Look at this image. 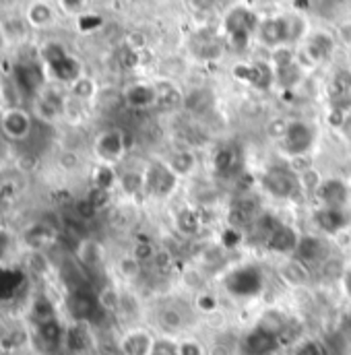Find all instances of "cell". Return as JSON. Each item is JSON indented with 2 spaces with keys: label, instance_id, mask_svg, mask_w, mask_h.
Returning <instances> with one entry per match:
<instances>
[{
  "label": "cell",
  "instance_id": "cell-1",
  "mask_svg": "<svg viewBox=\"0 0 351 355\" xmlns=\"http://www.w3.org/2000/svg\"><path fill=\"white\" fill-rule=\"evenodd\" d=\"M31 128H33V114L25 107L10 105L0 116V132L4 135L6 141L21 143L31 135Z\"/></svg>",
  "mask_w": 351,
  "mask_h": 355
},
{
  "label": "cell",
  "instance_id": "cell-2",
  "mask_svg": "<svg viewBox=\"0 0 351 355\" xmlns=\"http://www.w3.org/2000/svg\"><path fill=\"white\" fill-rule=\"evenodd\" d=\"M264 188L277 198H291L302 190L300 176L287 168H271L264 174Z\"/></svg>",
  "mask_w": 351,
  "mask_h": 355
},
{
  "label": "cell",
  "instance_id": "cell-3",
  "mask_svg": "<svg viewBox=\"0 0 351 355\" xmlns=\"http://www.w3.org/2000/svg\"><path fill=\"white\" fill-rule=\"evenodd\" d=\"M124 137L120 130H105L95 141V153L99 157V164H114L124 155Z\"/></svg>",
  "mask_w": 351,
  "mask_h": 355
},
{
  "label": "cell",
  "instance_id": "cell-4",
  "mask_svg": "<svg viewBox=\"0 0 351 355\" xmlns=\"http://www.w3.org/2000/svg\"><path fill=\"white\" fill-rule=\"evenodd\" d=\"M283 139H285V147L291 153L300 155V153H304V151H308L312 147L314 130L306 122H291V124H287Z\"/></svg>",
  "mask_w": 351,
  "mask_h": 355
},
{
  "label": "cell",
  "instance_id": "cell-5",
  "mask_svg": "<svg viewBox=\"0 0 351 355\" xmlns=\"http://www.w3.org/2000/svg\"><path fill=\"white\" fill-rule=\"evenodd\" d=\"M176 186V172L166 164H153L145 176V188L157 196H166Z\"/></svg>",
  "mask_w": 351,
  "mask_h": 355
},
{
  "label": "cell",
  "instance_id": "cell-6",
  "mask_svg": "<svg viewBox=\"0 0 351 355\" xmlns=\"http://www.w3.org/2000/svg\"><path fill=\"white\" fill-rule=\"evenodd\" d=\"M252 27H255V17L246 8H236L228 17V31H230V35H232V40H234V44L238 48L246 46Z\"/></svg>",
  "mask_w": 351,
  "mask_h": 355
},
{
  "label": "cell",
  "instance_id": "cell-7",
  "mask_svg": "<svg viewBox=\"0 0 351 355\" xmlns=\"http://www.w3.org/2000/svg\"><path fill=\"white\" fill-rule=\"evenodd\" d=\"M318 196L325 202V207H337L348 209L350 205V188L341 180H327L318 186Z\"/></svg>",
  "mask_w": 351,
  "mask_h": 355
},
{
  "label": "cell",
  "instance_id": "cell-8",
  "mask_svg": "<svg viewBox=\"0 0 351 355\" xmlns=\"http://www.w3.org/2000/svg\"><path fill=\"white\" fill-rule=\"evenodd\" d=\"M316 221L325 232H341L350 223V211L348 209H337V207H323L316 213Z\"/></svg>",
  "mask_w": 351,
  "mask_h": 355
},
{
  "label": "cell",
  "instance_id": "cell-9",
  "mask_svg": "<svg viewBox=\"0 0 351 355\" xmlns=\"http://www.w3.org/2000/svg\"><path fill=\"white\" fill-rule=\"evenodd\" d=\"M257 209H259V205H257L255 198H246V196L238 198L232 205V209H230V223H232V227L234 230H240V227L248 225L255 219Z\"/></svg>",
  "mask_w": 351,
  "mask_h": 355
},
{
  "label": "cell",
  "instance_id": "cell-10",
  "mask_svg": "<svg viewBox=\"0 0 351 355\" xmlns=\"http://www.w3.org/2000/svg\"><path fill=\"white\" fill-rule=\"evenodd\" d=\"M291 35L289 21L285 19H268L261 25V40L268 46H279Z\"/></svg>",
  "mask_w": 351,
  "mask_h": 355
},
{
  "label": "cell",
  "instance_id": "cell-11",
  "mask_svg": "<svg viewBox=\"0 0 351 355\" xmlns=\"http://www.w3.org/2000/svg\"><path fill=\"white\" fill-rule=\"evenodd\" d=\"M298 242H300V238L296 236V232L289 230L287 225H281V223H277V227H275V230L268 234V238H266V244H268L273 250H277V252L296 250V248H298Z\"/></svg>",
  "mask_w": 351,
  "mask_h": 355
},
{
  "label": "cell",
  "instance_id": "cell-12",
  "mask_svg": "<svg viewBox=\"0 0 351 355\" xmlns=\"http://www.w3.org/2000/svg\"><path fill=\"white\" fill-rule=\"evenodd\" d=\"M31 114H33L35 118H40L44 124L52 126V124H56L58 118L62 116V105H58L56 101H52L48 95H40V97L33 101Z\"/></svg>",
  "mask_w": 351,
  "mask_h": 355
},
{
  "label": "cell",
  "instance_id": "cell-13",
  "mask_svg": "<svg viewBox=\"0 0 351 355\" xmlns=\"http://www.w3.org/2000/svg\"><path fill=\"white\" fill-rule=\"evenodd\" d=\"M232 289H236L240 295H252L261 287V275L255 268H244L232 275Z\"/></svg>",
  "mask_w": 351,
  "mask_h": 355
},
{
  "label": "cell",
  "instance_id": "cell-14",
  "mask_svg": "<svg viewBox=\"0 0 351 355\" xmlns=\"http://www.w3.org/2000/svg\"><path fill=\"white\" fill-rule=\"evenodd\" d=\"M275 341H277V337H275L273 333H268V331H264V329L259 327L255 333L248 335V339H246V349H248V354L250 355H266L275 349V345H277Z\"/></svg>",
  "mask_w": 351,
  "mask_h": 355
},
{
  "label": "cell",
  "instance_id": "cell-15",
  "mask_svg": "<svg viewBox=\"0 0 351 355\" xmlns=\"http://www.w3.org/2000/svg\"><path fill=\"white\" fill-rule=\"evenodd\" d=\"M153 339L143 333V331H135L130 333L124 341H122V352L126 355H151L153 352Z\"/></svg>",
  "mask_w": 351,
  "mask_h": 355
},
{
  "label": "cell",
  "instance_id": "cell-16",
  "mask_svg": "<svg viewBox=\"0 0 351 355\" xmlns=\"http://www.w3.org/2000/svg\"><path fill=\"white\" fill-rule=\"evenodd\" d=\"M27 21L31 27H48L54 21V8L46 0H33L27 8Z\"/></svg>",
  "mask_w": 351,
  "mask_h": 355
},
{
  "label": "cell",
  "instance_id": "cell-17",
  "mask_svg": "<svg viewBox=\"0 0 351 355\" xmlns=\"http://www.w3.org/2000/svg\"><path fill=\"white\" fill-rule=\"evenodd\" d=\"M77 259L79 263L87 268H97L101 265V248L93 240H81L77 246Z\"/></svg>",
  "mask_w": 351,
  "mask_h": 355
},
{
  "label": "cell",
  "instance_id": "cell-18",
  "mask_svg": "<svg viewBox=\"0 0 351 355\" xmlns=\"http://www.w3.org/2000/svg\"><path fill=\"white\" fill-rule=\"evenodd\" d=\"M320 252H323V242L320 240H316L312 236L300 238L298 248H296V257L300 259V263H312V261L320 259Z\"/></svg>",
  "mask_w": 351,
  "mask_h": 355
},
{
  "label": "cell",
  "instance_id": "cell-19",
  "mask_svg": "<svg viewBox=\"0 0 351 355\" xmlns=\"http://www.w3.org/2000/svg\"><path fill=\"white\" fill-rule=\"evenodd\" d=\"M126 99H128V103L135 105V107H145V105L153 103L155 91L151 87H147V85H135V87L126 93Z\"/></svg>",
  "mask_w": 351,
  "mask_h": 355
},
{
  "label": "cell",
  "instance_id": "cell-20",
  "mask_svg": "<svg viewBox=\"0 0 351 355\" xmlns=\"http://www.w3.org/2000/svg\"><path fill=\"white\" fill-rule=\"evenodd\" d=\"M114 184H118V178L112 172V168L108 164H99L95 172V188L101 192H108Z\"/></svg>",
  "mask_w": 351,
  "mask_h": 355
},
{
  "label": "cell",
  "instance_id": "cell-21",
  "mask_svg": "<svg viewBox=\"0 0 351 355\" xmlns=\"http://www.w3.org/2000/svg\"><path fill=\"white\" fill-rule=\"evenodd\" d=\"M71 93L73 97H77L79 101H87L95 95V83L87 77H79L71 83Z\"/></svg>",
  "mask_w": 351,
  "mask_h": 355
},
{
  "label": "cell",
  "instance_id": "cell-22",
  "mask_svg": "<svg viewBox=\"0 0 351 355\" xmlns=\"http://www.w3.org/2000/svg\"><path fill=\"white\" fill-rule=\"evenodd\" d=\"M182 314L178 310H172V308H166L162 314H160V324L166 329V331H178L182 329Z\"/></svg>",
  "mask_w": 351,
  "mask_h": 355
},
{
  "label": "cell",
  "instance_id": "cell-23",
  "mask_svg": "<svg viewBox=\"0 0 351 355\" xmlns=\"http://www.w3.org/2000/svg\"><path fill=\"white\" fill-rule=\"evenodd\" d=\"M331 46H333V42L327 40V35H318V37H314L312 44H310V52H312V56H314L316 60H320V58H325V56L331 52Z\"/></svg>",
  "mask_w": 351,
  "mask_h": 355
},
{
  "label": "cell",
  "instance_id": "cell-24",
  "mask_svg": "<svg viewBox=\"0 0 351 355\" xmlns=\"http://www.w3.org/2000/svg\"><path fill=\"white\" fill-rule=\"evenodd\" d=\"M234 164H236V153L232 149H223L215 155V168L223 174L230 172L234 168Z\"/></svg>",
  "mask_w": 351,
  "mask_h": 355
},
{
  "label": "cell",
  "instance_id": "cell-25",
  "mask_svg": "<svg viewBox=\"0 0 351 355\" xmlns=\"http://www.w3.org/2000/svg\"><path fill=\"white\" fill-rule=\"evenodd\" d=\"M132 257H135L139 263H147V261H153V259H155V250H153V246H151L149 242H141V244L135 246Z\"/></svg>",
  "mask_w": 351,
  "mask_h": 355
},
{
  "label": "cell",
  "instance_id": "cell-26",
  "mask_svg": "<svg viewBox=\"0 0 351 355\" xmlns=\"http://www.w3.org/2000/svg\"><path fill=\"white\" fill-rule=\"evenodd\" d=\"M192 166H194V162H192V155L190 153H178L174 157V162L170 164V168L174 170L176 174H182V172L186 174Z\"/></svg>",
  "mask_w": 351,
  "mask_h": 355
},
{
  "label": "cell",
  "instance_id": "cell-27",
  "mask_svg": "<svg viewBox=\"0 0 351 355\" xmlns=\"http://www.w3.org/2000/svg\"><path fill=\"white\" fill-rule=\"evenodd\" d=\"M85 2L87 0H58L60 8L69 15H79L85 8Z\"/></svg>",
  "mask_w": 351,
  "mask_h": 355
},
{
  "label": "cell",
  "instance_id": "cell-28",
  "mask_svg": "<svg viewBox=\"0 0 351 355\" xmlns=\"http://www.w3.org/2000/svg\"><path fill=\"white\" fill-rule=\"evenodd\" d=\"M178 355H203V347L196 341H184L178 347Z\"/></svg>",
  "mask_w": 351,
  "mask_h": 355
},
{
  "label": "cell",
  "instance_id": "cell-29",
  "mask_svg": "<svg viewBox=\"0 0 351 355\" xmlns=\"http://www.w3.org/2000/svg\"><path fill=\"white\" fill-rule=\"evenodd\" d=\"M198 308H203L205 312H213V310L217 308V302H215V297H211V295H200V297H198Z\"/></svg>",
  "mask_w": 351,
  "mask_h": 355
},
{
  "label": "cell",
  "instance_id": "cell-30",
  "mask_svg": "<svg viewBox=\"0 0 351 355\" xmlns=\"http://www.w3.org/2000/svg\"><path fill=\"white\" fill-rule=\"evenodd\" d=\"M339 37L345 42V44H350L351 46V23H345V25H341V29H339Z\"/></svg>",
  "mask_w": 351,
  "mask_h": 355
},
{
  "label": "cell",
  "instance_id": "cell-31",
  "mask_svg": "<svg viewBox=\"0 0 351 355\" xmlns=\"http://www.w3.org/2000/svg\"><path fill=\"white\" fill-rule=\"evenodd\" d=\"M341 132L345 135L348 141H351V114L343 118V122H341Z\"/></svg>",
  "mask_w": 351,
  "mask_h": 355
},
{
  "label": "cell",
  "instance_id": "cell-32",
  "mask_svg": "<svg viewBox=\"0 0 351 355\" xmlns=\"http://www.w3.org/2000/svg\"><path fill=\"white\" fill-rule=\"evenodd\" d=\"M298 355H318V349H316V345H306Z\"/></svg>",
  "mask_w": 351,
  "mask_h": 355
},
{
  "label": "cell",
  "instance_id": "cell-33",
  "mask_svg": "<svg viewBox=\"0 0 351 355\" xmlns=\"http://www.w3.org/2000/svg\"><path fill=\"white\" fill-rule=\"evenodd\" d=\"M4 200H6V196H4V190L0 188V209L4 207Z\"/></svg>",
  "mask_w": 351,
  "mask_h": 355
}]
</instances>
